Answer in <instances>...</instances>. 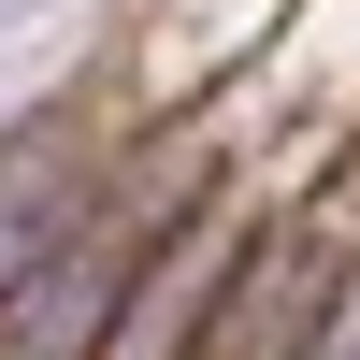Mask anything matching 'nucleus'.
<instances>
[{
    "mask_svg": "<svg viewBox=\"0 0 360 360\" xmlns=\"http://www.w3.org/2000/svg\"><path fill=\"white\" fill-rule=\"evenodd\" d=\"M144 259H159V231L101 202L29 288H0V360H101L115 317H130V288H144Z\"/></svg>",
    "mask_w": 360,
    "mask_h": 360,
    "instance_id": "obj_1",
    "label": "nucleus"
},
{
    "mask_svg": "<svg viewBox=\"0 0 360 360\" xmlns=\"http://www.w3.org/2000/svg\"><path fill=\"white\" fill-rule=\"evenodd\" d=\"M86 217H101V173L58 159V144H15V159H0V288H29Z\"/></svg>",
    "mask_w": 360,
    "mask_h": 360,
    "instance_id": "obj_2",
    "label": "nucleus"
},
{
    "mask_svg": "<svg viewBox=\"0 0 360 360\" xmlns=\"http://www.w3.org/2000/svg\"><path fill=\"white\" fill-rule=\"evenodd\" d=\"M303 360H360V274L317 303V332H303Z\"/></svg>",
    "mask_w": 360,
    "mask_h": 360,
    "instance_id": "obj_3",
    "label": "nucleus"
}]
</instances>
